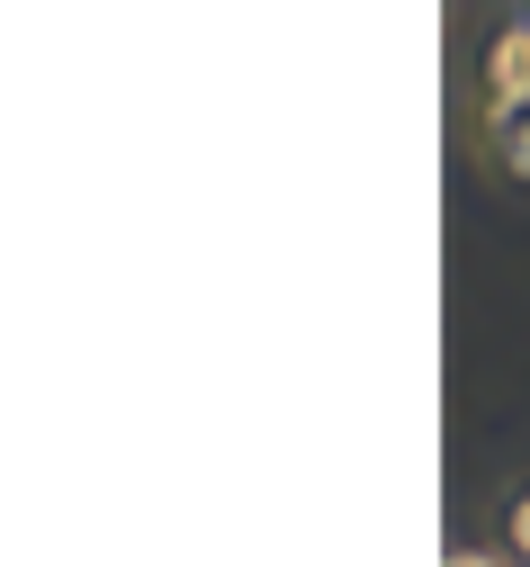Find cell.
<instances>
[{
  "label": "cell",
  "instance_id": "obj_1",
  "mask_svg": "<svg viewBox=\"0 0 530 567\" xmlns=\"http://www.w3.org/2000/svg\"><path fill=\"white\" fill-rule=\"evenodd\" d=\"M468 109H477V126L530 109V10H495L486 19L477 54H468Z\"/></svg>",
  "mask_w": 530,
  "mask_h": 567
},
{
  "label": "cell",
  "instance_id": "obj_3",
  "mask_svg": "<svg viewBox=\"0 0 530 567\" xmlns=\"http://www.w3.org/2000/svg\"><path fill=\"white\" fill-rule=\"evenodd\" d=\"M495 540H503V558H512V567H530V477L503 495V514H495Z\"/></svg>",
  "mask_w": 530,
  "mask_h": 567
},
{
  "label": "cell",
  "instance_id": "obj_2",
  "mask_svg": "<svg viewBox=\"0 0 530 567\" xmlns=\"http://www.w3.org/2000/svg\"><path fill=\"white\" fill-rule=\"evenodd\" d=\"M477 172H486L495 189H530V109L477 126Z\"/></svg>",
  "mask_w": 530,
  "mask_h": 567
}]
</instances>
